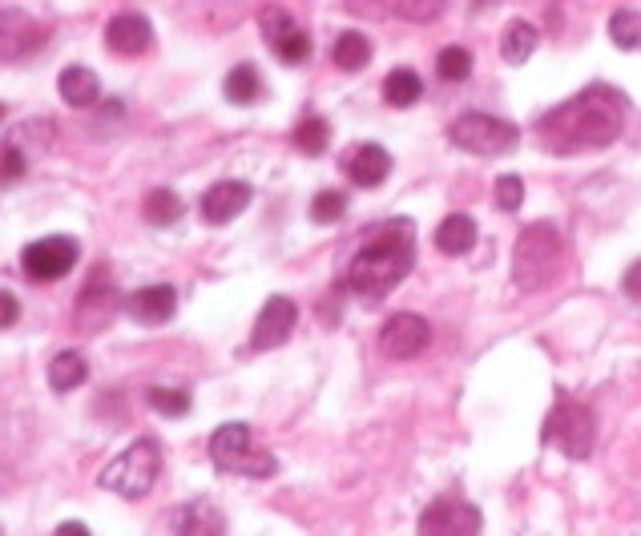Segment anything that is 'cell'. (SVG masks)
I'll return each mask as SVG.
<instances>
[{"mask_svg": "<svg viewBox=\"0 0 641 536\" xmlns=\"http://www.w3.org/2000/svg\"><path fill=\"white\" fill-rule=\"evenodd\" d=\"M629 101L613 85H589L553 113H544L537 133L553 154H577V150H601L613 145L626 129Z\"/></svg>", "mask_w": 641, "mask_h": 536, "instance_id": "cell-1", "label": "cell"}, {"mask_svg": "<svg viewBox=\"0 0 641 536\" xmlns=\"http://www.w3.org/2000/svg\"><path fill=\"white\" fill-rule=\"evenodd\" d=\"M415 267V222L412 218H387L375 230H368L363 246L347 263L343 291L359 298H384L396 291L399 282L412 275Z\"/></svg>", "mask_w": 641, "mask_h": 536, "instance_id": "cell-2", "label": "cell"}, {"mask_svg": "<svg viewBox=\"0 0 641 536\" xmlns=\"http://www.w3.org/2000/svg\"><path fill=\"white\" fill-rule=\"evenodd\" d=\"M561 263H565V242L556 234V226L533 222L521 230L513 251V282L521 291H528V295L544 291L561 275Z\"/></svg>", "mask_w": 641, "mask_h": 536, "instance_id": "cell-3", "label": "cell"}, {"mask_svg": "<svg viewBox=\"0 0 641 536\" xmlns=\"http://www.w3.org/2000/svg\"><path fill=\"white\" fill-rule=\"evenodd\" d=\"M210 460L218 472H230V476H255L267 480L279 472V460H274L267 448L255 444V432L246 423H222L210 436Z\"/></svg>", "mask_w": 641, "mask_h": 536, "instance_id": "cell-4", "label": "cell"}, {"mask_svg": "<svg viewBox=\"0 0 641 536\" xmlns=\"http://www.w3.org/2000/svg\"><path fill=\"white\" fill-rule=\"evenodd\" d=\"M157 472H162V448H157L154 436H142V439H133L117 460L105 464L101 488L126 496V500H142L157 484Z\"/></svg>", "mask_w": 641, "mask_h": 536, "instance_id": "cell-5", "label": "cell"}, {"mask_svg": "<svg viewBox=\"0 0 641 536\" xmlns=\"http://www.w3.org/2000/svg\"><path fill=\"white\" fill-rule=\"evenodd\" d=\"M541 439L553 444L556 451H565L569 460H585L593 451V439H598V420H593V411L585 404H577V399L561 392L556 404L549 408V416H544Z\"/></svg>", "mask_w": 641, "mask_h": 536, "instance_id": "cell-6", "label": "cell"}, {"mask_svg": "<svg viewBox=\"0 0 641 536\" xmlns=\"http://www.w3.org/2000/svg\"><path fill=\"white\" fill-rule=\"evenodd\" d=\"M452 145H460L464 154L476 157H500V154H513L516 141H521V129L504 117H492V113H460L452 129H448Z\"/></svg>", "mask_w": 641, "mask_h": 536, "instance_id": "cell-7", "label": "cell"}, {"mask_svg": "<svg viewBox=\"0 0 641 536\" xmlns=\"http://www.w3.org/2000/svg\"><path fill=\"white\" fill-rule=\"evenodd\" d=\"M480 508L469 505V500H457V496H440L420 512V524H415V536H480Z\"/></svg>", "mask_w": 641, "mask_h": 536, "instance_id": "cell-8", "label": "cell"}, {"mask_svg": "<svg viewBox=\"0 0 641 536\" xmlns=\"http://www.w3.org/2000/svg\"><path fill=\"white\" fill-rule=\"evenodd\" d=\"M77 258H81L77 242L69 234H53V239H37L21 251V270L33 282H53V279H65L77 267Z\"/></svg>", "mask_w": 641, "mask_h": 536, "instance_id": "cell-9", "label": "cell"}, {"mask_svg": "<svg viewBox=\"0 0 641 536\" xmlns=\"http://www.w3.org/2000/svg\"><path fill=\"white\" fill-rule=\"evenodd\" d=\"M299 323V307H295V298L286 295H271L262 303L255 319V331H251V352H274V347H283L291 331Z\"/></svg>", "mask_w": 641, "mask_h": 536, "instance_id": "cell-10", "label": "cell"}, {"mask_svg": "<svg viewBox=\"0 0 641 536\" xmlns=\"http://www.w3.org/2000/svg\"><path fill=\"white\" fill-rule=\"evenodd\" d=\"M117 310H121V295H117V286L110 282L105 267L93 270V279L86 282V291L77 295V327L81 331H101V327H110Z\"/></svg>", "mask_w": 641, "mask_h": 536, "instance_id": "cell-11", "label": "cell"}, {"mask_svg": "<svg viewBox=\"0 0 641 536\" xmlns=\"http://www.w3.org/2000/svg\"><path fill=\"white\" fill-rule=\"evenodd\" d=\"M432 343V327L412 315V310H396L384 327H380V347L392 359H415Z\"/></svg>", "mask_w": 641, "mask_h": 536, "instance_id": "cell-12", "label": "cell"}, {"mask_svg": "<svg viewBox=\"0 0 641 536\" xmlns=\"http://www.w3.org/2000/svg\"><path fill=\"white\" fill-rule=\"evenodd\" d=\"M251 197H255V190L246 182H239V178H227V182H214L206 194H202V218L210 226H227L234 222L239 214L251 206Z\"/></svg>", "mask_w": 641, "mask_h": 536, "instance_id": "cell-13", "label": "cell"}, {"mask_svg": "<svg viewBox=\"0 0 641 536\" xmlns=\"http://www.w3.org/2000/svg\"><path fill=\"white\" fill-rule=\"evenodd\" d=\"M174 310H178V291L166 286V282H154V286H142V291H133L126 298V315L133 323L142 327H162L174 319Z\"/></svg>", "mask_w": 641, "mask_h": 536, "instance_id": "cell-14", "label": "cell"}, {"mask_svg": "<svg viewBox=\"0 0 641 536\" xmlns=\"http://www.w3.org/2000/svg\"><path fill=\"white\" fill-rule=\"evenodd\" d=\"M37 44H41V25L25 9H0V61H16Z\"/></svg>", "mask_w": 641, "mask_h": 536, "instance_id": "cell-15", "label": "cell"}, {"mask_svg": "<svg viewBox=\"0 0 641 536\" xmlns=\"http://www.w3.org/2000/svg\"><path fill=\"white\" fill-rule=\"evenodd\" d=\"M105 44L121 56H142L154 44V28H150V21L142 13H117L105 25Z\"/></svg>", "mask_w": 641, "mask_h": 536, "instance_id": "cell-16", "label": "cell"}, {"mask_svg": "<svg viewBox=\"0 0 641 536\" xmlns=\"http://www.w3.org/2000/svg\"><path fill=\"white\" fill-rule=\"evenodd\" d=\"M53 141H57V126L49 122V117H29V122H21L4 133L0 145H9L13 154H21L25 162H37L44 150H53Z\"/></svg>", "mask_w": 641, "mask_h": 536, "instance_id": "cell-17", "label": "cell"}, {"mask_svg": "<svg viewBox=\"0 0 641 536\" xmlns=\"http://www.w3.org/2000/svg\"><path fill=\"white\" fill-rule=\"evenodd\" d=\"M174 536H222L227 533V516L210 505V500H185L174 508Z\"/></svg>", "mask_w": 641, "mask_h": 536, "instance_id": "cell-18", "label": "cell"}, {"mask_svg": "<svg viewBox=\"0 0 641 536\" xmlns=\"http://www.w3.org/2000/svg\"><path fill=\"white\" fill-rule=\"evenodd\" d=\"M387 174H392V154H387L384 145H375V141L356 145V154L347 157V178L356 186H363V190H375Z\"/></svg>", "mask_w": 641, "mask_h": 536, "instance_id": "cell-19", "label": "cell"}, {"mask_svg": "<svg viewBox=\"0 0 641 536\" xmlns=\"http://www.w3.org/2000/svg\"><path fill=\"white\" fill-rule=\"evenodd\" d=\"M57 89H61V98H65V105H73V110H89V105H98L101 101L98 73L86 69V65H69V69H61Z\"/></svg>", "mask_w": 641, "mask_h": 536, "instance_id": "cell-20", "label": "cell"}, {"mask_svg": "<svg viewBox=\"0 0 641 536\" xmlns=\"http://www.w3.org/2000/svg\"><path fill=\"white\" fill-rule=\"evenodd\" d=\"M436 246H440L444 254H452V258L469 254L472 246H476V222H472L469 214H448V218L436 226Z\"/></svg>", "mask_w": 641, "mask_h": 536, "instance_id": "cell-21", "label": "cell"}, {"mask_svg": "<svg viewBox=\"0 0 641 536\" xmlns=\"http://www.w3.org/2000/svg\"><path fill=\"white\" fill-rule=\"evenodd\" d=\"M222 93H227L230 105H255L262 98V73L255 65H234L222 81Z\"/></svg>", "mask_w": 641, "mask_h": 536, "instance_id": "cell-22", "label": "cell"}, {"mask_svg": "<svg viewBox=\"0 0 641 536\" xmlns=\"http://www.w3.org/2000/svg\"><path fill=\"white\" fill-rule=\"evenodd\" d=\"M331 56H335V65H339L343 73L368 69V65H371V41L363 37V33H356V28H347L339 41H335Z\"/></svg>", "mask_w": 641, "mask_h": 536, "instance_id": "cell-23", "label": "cell"}, {"mask_svg": "<svg viewBox=\"0 0 641 536\" xmlns=\"http://www.w3.org/2000/svg\"><path fill=\"white\" fill-rule=\"evenodd\" d=\"M420 98H424V77H420V73H415V69L387 73V81H384V101H387V105L408 110V105H415Z\"/></svg>", "mask_w": 641, "mask_h": 536, "instance_id": "cell-24", "label": "cell"}, {"mask_svg": "<svg viewBox=\"0 0 641 536\" xmlns=\"http://www.w3.org/2000/svg\"><path fill=\"white\" fill-rule=\"evenodd\" d=\"M86 375H89V363L77 352H61L49 363V387L53 392H73V387L86 383Z\"/></svg>", "mask_w": 641, "mask_h": 536, "instance_id": "cell-25", "label": "cell"}, {"mask_svg": "<svg viewBox=\"0 0 641 536\" xmlns=\"http://www.w3.org/2000/svg\"><path fill=\"white\" fill-rule=\"evenodd\" d=\"M142 214H145V222H150V226H174L185 214V206H182V197L174 194V190H166V186H162V190H150V194H145Z\"/></svg>", "mask_w": 641, "mask_h": 536, "instance_id": "cell-26", "label": "cell"}, {"mask_svg": "<svg viewBox=\"0 0 641 536\" xmlns=\"http://www.w3.org/2000/svg\"><path fill=\"white\" fill-rule=\"evenodd\" d=\"M537 49V28L525 25V21H513V25L504 28V37H500V53L509 65H525L528 56Z\"/></svg>", "mask_w": 641, "mask_h": 536, "instance_id": "cell-27", "label": "cell"}, {"mask_svg": "<svg viewBox=\"0 0 641 536\" xmlns=\"http://www.w3.org/2000/svg\"><path fill=\"white\" fill-rule=\"evenodd\" d=\"M436 73L444 81H469L472 77V53L464 44H444L440 56H436Z\"/></svg>", "mask_w": 641, "mask_h": 536, "instance_id": "cell-28", "label": "cell"}, {"mask_svg": "<svg viewBox=\"0 0 641 536\" xmlns=\"http://www.w3.org/2000/svg\"><path fill=\"white\" fill-rule=\"evenodd\" d=\"M328 141H331V126L323 122V117H303L299 126H295V145H299L303 154H323L328 150Z\"/></svg>", "mask_w": 641, "mask_h": 536, "instance_id": "cell-29", "label": "cell"}, {"mask_svg": "<svg viewBox=\"0 0 641 536\" xmlns=\"http://www.w3.org/2000/svg\"><path fill=\"white\" fill-rule=\"evenodd\" d=\"M610 37L617 49H626V53H633V49H641V16L633 13V9H621V13L610 16Z\"/></svg>", "mask_w": 641, "mask_h": 536, "instance_id": "cell-30", "label": "cell"}, {"mask_svg": "<svg viewBox=\"0 0 641 536\" xmlns=\"http://www.w3.org/2000/svg\"><path fill=\"white\" fill-rule=\"evenodd\" d=\"M145 399H150V408L162 411V416H170V420H178V416L190 411V392H185V387H150Z\"/></svg>", "mask_w": 641, "mask_h": 536, "instance_id": "cell-31", "label": "cell"}, {"mask_svg": "<svg viewBox=\"0 0 641 536\" xmlns=\"http://www.w3.org/2000/svg\"><path fill=\"white\" fill-rule=\"evenodd\" d=\"M258 25H262V37H267V44H279L283 37H291L295 33V16L286 13V9H279V4H271V9H262V16H258Z\"/></svg>", "mask_w": 641, "mask_h": 536, "instance_id": "cell-32", "label": "cell"}, {"mask_svg": "<svg viewBox=\"0 0 641 536\" xmlns=\"http://www.w3.org/2000/svg\"><path fill=\"white\" fill-rule=\"evenodd\" d=\"M392 9H396L403 21H415V25H432V21H436L444 9H448V0H396Z\"/></svg>", "mask_w": 641, "mask_h": 536, "instance_id": "cell-33", "label": "cell"}, {"mask_svg": "<svg viewBox=\"0 0 641 536\" xmlns=\"http://www.w3.org/2000/svg\"><path fill=\"white\" fill-rule=\"evenodd\" d=\"M274 56H279L283 65H307V56H311V37H307L303 28H295L291 37H283V41L274 44Z\"/></svg>", "mask_w": 641, "mask_h": 536, "instance_id": "cell-34", "label": "cell"}, {"mask_svg": "<svg viewBox=\"0 0 641 536\" xmlns=\"http://www.w3.org/2000/svg\"><path fill=\"white\" fill-rule=\"evenodd\" d=\"M343 214H347V194H339V190H323V194H315V202H311L315 222H339Z\"/></svg>", "mask_w": 641, "mask_h": 536, "instance_id": "cell-35", "label": "cell"}, {"mask_svg": "<svg viewBox=\"0 0 641 536\" xmlns=\"http://www.w3.org/2000/svg\"><path fill=\"white\" fill-rule=\"evenodd\" d=\"M521 202H525V182H521L516 174H500L497 178V206L504 214H516L521 210Z\"/></svg>", "mask_w": 641, "mask_h": 536, "instance_id": "cell-36", "label": "cell"}, {"mask_svg": "<svg viewBox=\"0 0 641 536\" xmlns=\"http://www.w3.org/2000/svg\"><path fill=\"white\" fill-rule=\"evenodd\" d=\"M25 169H29L25 157L13 154L9 145H0V190H9L13 182H21V178H25Z\"/></svg>", "mask_w": 641, "mask_h": 536, "instance_id": "cell-37", "label": "cell"}, {"mask_svg": "<svg viewBox=\"0 0 641 536\" xmlns=\"http://www.w3.org/2000/svg\"><path fill=\"white\" fill-rule=\"evenodd\" d=\"M16 319H21V303H16V295L13 291H0V331L16 327Z\"/></svg>", "mask_w": 641, "mask_h": 536, "instance_id": "cell-38", "label": "cell"}, {"mask_svg": "<svg viewBox=\"0 0 641 536\" xmlns=\"http://www.w3.org/2000/svg\"><path fill=\"white\" fill-rule=\"evenodd\" d=\"M351 13H371V16H384L392 9V0H347Z\"/></svg>", "mask_w": 641, "mask_h": 536, "instance_id": "cell-39", "label": "cell"}, {"mask_svg": "<svg viewBox=\"0 0 641 536\" xmlns=\"http://www.w3.org/2000/svg\"><path fill=\"white\" fill-rule=\"evenodd\" d=\"M621 286H626V295L641 307V263H633V267L626 270V279H621Z\"/></svg>", "mask_w": 641, "mask_h": 536, "instance_id": "cell-40", "label": "cell"}, {"mask_svg": "<svg viewBox=\"0 0 641 536\" xmlns=\"http://www.w3.org/2000/svg\"><path fill=\"white\" fill-rule=\"evenodd\" d=\"M53 536H93V533H89L81 521H65V524H57V533Z\"/></svg>", "mask_w": 641, "mask_h": 536, "instance_id": "cell-41", "label": "cell"}, {"mask_svg": "<svg viewBox=\"0 0 641 536\" xmlns=\"http://www.w3.org/2000/svg\"><path fill=\"white\" fill-rule=\"evenodd\" d=\"M0 126H4V101H0Z\"/></svg>", "mask_w": 641, "mask_h": 536, "instance_id": "cell-42", "label": "cell"}]
</instances>
